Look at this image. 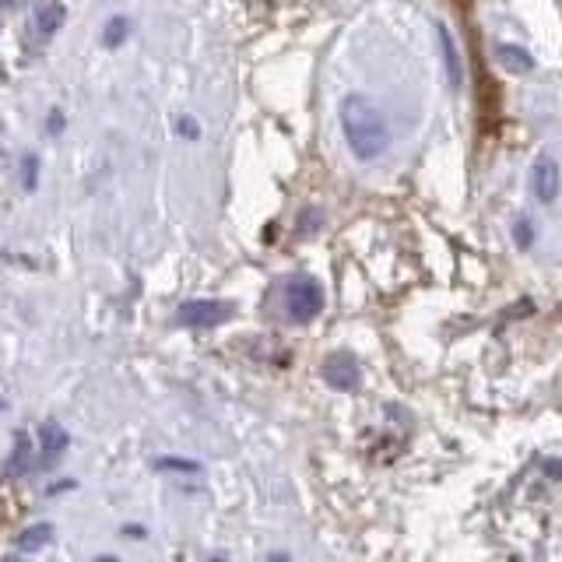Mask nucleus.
Returning a JSON list of instances; mask_svg holds the SVG:
<instances>
[{
    "label": "nucleus",
    "instance_id": "f257e3e1",
    "mask_svg": "<svg viewBox=\"0 0 562 562\" xmlns=\"http://www.w3.org/2000/svg\"><path fill=\"white\" fill-rule=\"evenodd\" d=\"M341 130H345V141L352 148L355 159L373 162L387 152L390 145V127L383 120V113L362 95H348L341 102Z\"/></svg>",
    "mask_w": 562,
    "mask_h": 562
},
{
    "label": "nucleus",
    "instance_id": "f03ea898",
    "mask_svg": "<svg viewBox=\"0 0 562 562\" xmlns=\"http://www.w3.org/2000/svg\"><path fill=\"white\" fill-rule=\"evenodd\" d=\"M285 310L296 324H310V320L320 317L324 310V289L320 281L310 278V274H292L285 281Z\"/></svg>",
    "mask_w": 562,
    "mask_h": 562
},
{
    "label": "nucleus",
    "instance_id": "7ed1b4c3",
    "mask_svg": "<svg viewBox=\"0 0 562 562\" xmlns=\"http://www.w3.org/2000/svg\"><path fill=\"white\" fill-rule=\"evenodd\" d=\"M232 317V306L222 303V299H190L176 310V324L183 327H218Z\"/></svg>",
    "mask_w": 562,
    "mask_h": 562
},
{
    "label": "nucleus",
    "instance_id": "20e7f679",
    "mask_svg": "<svg viewBox=\"0 0 562 562\" xmlns=\"http://www.w3.org/2000/svg\"><path fill=\"white\" fill-rule=\"evenodd\" d=\"M67 22V8L60 4V0H43L36 11H32L29 18V36L32 43H46L50 36H57L60 29H64Z\"/></svg>",
    "mask_w": 562,
    "mask_h": 562
},
{
    "label": "nucleus",
    "instance_id": "39448f33",
    "mask_svg": "<svg viewBox=\"0 0 562 562\" xmlns=\"http://www.w3.org/2000/svg\"><path fill=\"white\" fill-rule=\"evenodd\" d=\"M559 187H562V173L559 166H555V159H538L531 169V190L534 197H538L541 204H552L555 197H559Z\"/></svg>",
    "mask_w": 562,
    "mask_h": 562
},
{
    "label": "nucleus",
    "instance_id": "423d86ee",
    "mask_svg": "<svg viewBox=\"0 0 562 562\" xmlns=\"http://www.w3.org/2000/svg\"><path fill=\"white\" fill-rule=\"evenodd\" d=\"M324 380L331 383L334 390H355L359 387V362L352 355L338 352L324 362Z\"/></svg>",
    "mask_w": 562,
    "mask_h": 562
},
{
    "label": "nucleus",
    "instance_id": "0eeeda50",
    "mask_svg": "<svg viewBox=\"0 0 562 562\" xmlns=\"http://www.w3.org/2000/svg\"><path fill=\"white\" fill-rule=\"evenodd\" d=\"M43 464H57L60 457H64L67 443H71V436H67V429L60 426V422H46L43 426Z\"/></svg>",
    "mask_w": 562,
    "mask_h": 562
},
{
    "label": "nucleus",
    "instance_id": "6e6552de",
    "mask_svg": "<svg viewBox=\"0 0 562 562\" xmlns=\"http://www.w3.org/2000/svg\"><path fill=\"white\" fill-rule=\"evenodd\" d=\"M496 57H499V64H506V67H510V71H517V74L534 71V57H531V53H527V50H520V46H513V43L499 46Z\"/></svg>",
    "mask_w": 562,
    "mask_h": 562
},
{
    "label": "nucleus",
    "instance_id": "1a4fd4ad",
    "mask_svg": "<svg viewBox=\"0 0 562 562\" xmlns=\"http://www.w3.org/2000/svg\"><path fill=\"white\" fill-rule=\"evenodd\" d=\"M440 39H443V57H447V67H450V81L461 85V57H457L454 39L447 36V29H440Z\"/></svg>",
    "mask_w": 562,
    "mask_h": 562
},
{
    "label": "nucleus",
    "instance_id": "9d476101",
    "mask_svg": "<svg viewBox=\"0 0 562 562\" xmlns=\"http://www.w3.org/2000/svg\"><path fill=\"white\" fill-rule=\"evenodd\" d=\"M130 36V18H109L106 32H102V43L106 46H120Z\"/></svg>",
    "mask_w": 562,
    "mask_h": 562
},
{
    "label": "nucleus",
    "instance_id": "9b49d317",
    "mask_svg": "<svg viewBox=\"0 0 562 562\" xmlns=\"http://www.w3.org/2000/svg\"><path fill=\"white\" fill-rule=\"evenodd\" d=\"M29 454H32V447H29V436H25V433H18V443H15V454H11L8 471H18V475H25V471H29Z\"/></svg>",
    "mask_w": 562,
    "mask_h": 562
},
{
    "label": "nucleus",
    "instance_id": "f8f14e48",
    "mask_svg": "<svg viewBox=\"0 0 562 562\" xmlns=\"http://www.w3.org/2000/svg\"><path fill=\"white\" fill-rule=\"evenodd\" d=\"M46 541H50V524H36L18 538V548H39V545H46Z\"/></svg>",
    "mask_w": 562,
    "mask_h": 562
},
{
    "label": "nucleus",
    "instance_id": "ddd939ff",
    "mask_svg": "<svg viewBox=\"0 0 562 562\" xmlns=\"http://www.w3.org/2000/svg\"><path fill=\"white\" fill-rule=\"evenodd\" d=\"M159 468L162 471H190V475H197V471H201V464H197V461H176V457H162Z\"/></svg>",
    "mask_w": 562,
    "mask_h": 562
},
{
    "label": "nucleus",
    "instance_id": "4468645a",
    "mask_svg": "<svg viewBox=\"0 0 562 562\" xmlns=\"http://www.w3.org/2000/svg\"><path fill=\"white\" fill-rule=\"evenodd\" d=\"M25 187H36V159L29 155V162H25Z\"/></svg>",
    "mask_w": 562,
    "mask_h": 562
},
{
    "label": "nucleus",
    "instance_id": "2eb2a0df",
    "mask_svg": "<svg viewBox=\"0 0 562 562\" xmlns=\"http://www.w3.org/2000/svg\"><path fill=\"white\" fill-rule=\"evenodd\" d=\"M517 243L531 246V225H527V222H517Z\"/></svg>",
    "mask_w": 562,
    "mask_h": 562
},
{
    "label": "nucleus",
    "instance_id": "dca6fc26",
    "mask_svg": "<svg viewBox=\"0 0 562 562\" xmlns=\"http://www.w3.org/2000/svg\"><path fill=\"white\" fill-rule=\"evenodd\" d=\"M180 134H183V137H197L201 130H197L194 120H180Z\"/></svg>",
    "mask_w": 562,
    "mask_h": 562
},
{
    "label": "nucleus",
    "instance_id": "f3484780",
    "mask_svg": "<svg viewBox=\"0 0 562 562\" xmlns=\"http://www.w3.org/2000/svg\"><path fill=\"white\" fill-rule=\"evenodd\" d=\"M0 4H15V0H0Z\"/></svg>",
    "mask_w": 562,
    "mask_h": 562
}]
</instances>
